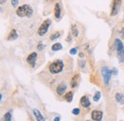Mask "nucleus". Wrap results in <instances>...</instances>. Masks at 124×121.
I'll list each match as a JSON object with an SVG mask.
<instances>
[{
	"mask_svg": "<svg viewBox=\"0 0 124 121\" xmlns=\"http://www.w3.org/2000/svg\"><path fill=\"white\" fill-rule=\"evenodd\" d=\"M88 121H89V120H88Z\"/></svg>",
	"mask_w": 124,
	"mask_h": 121,
	"instance_id": "nucleus-33",
	"label": "nucleus"
},
{
	"mask_svg": "<svg viewBox=\"0 0 124 121\" xmlns=\"http://www.w3.org/2000/svg\"><path fill=\"white\" fill-rule=\"evenodd\" d=\"M3 121H12V114H11V113H5Z\"/></svg>",
	"mask_w": 124,
	"mask_h": 121,
	"instance_id": "nucleus-21",
	"label": "nucleus"
},
{
	"mask_svg": "<svg viewBox=\"0 0 124 121\" xmlns=\"http://www.w3.org/2000/svg\"><path fill=\"white\" fill-rule=\"evenodd\" d=\"M72 36H73V35H72V33L70 32V33H69V35H68V37H67V39H66V40H67V42H71V41H72Z\"/></svg>",
	"mask_w": 124,
	"mask_h": 121,
	"instance_id": "nucleus-27",
	"label": "nucleus"
},
{
	"mask_svg": "<svg viewBox=\"0 0 124 121\" xmlns=\"http://www.w3.org/2000/svg\"><path fill=\"white\" fill-rule=\"evenodd\" d=\"M61 17V6L59 3H55L54 5V18L56 20L60 19Z\"/></svg>",
	"mask_w": 124,
	"mask_h": 121,
	"instance_id": "nucleus-9",
	"label": "nucleus"
},
{
	"mask_svg": "<svg viewBox=\"0 0 124 121\" xmlns=\"http://www.w3.org/2000/svg\"><path fill=\"white\" fill-rule=\"evenodd\" d=\"M101 75H102L104 84L106 86H108L109 83H110V80H111V77L113 76L112 75V71L109 69L108 67H102L101 68Z\"/></svg>",
	"mask_w": 124,
	"mask_h": 121,
	"instance_id": "nucleus-5",
	"label": "nucleus"
},
{
	"mask_svg": "<svg viewBox=\"0 0 124 121\" xmlns=\"http://www.w3.org/2000/svg\"><path fill=\"white\" fill-rule=\"evenodd\" d=\"M32 113H33V115L35 116V118H36V120L37 121H45V117L41 114V113H40L39 110H37V109H33Z\"/></svg>",
	"mask_w": 124,
	"mask_h": 121,
	"instance_id": "nucleus-11",
	"label": "nucleus"
},
{
	"mask_svg": "<svg viewBox=\"0 0 124 121\" xmlns=\"http://www.w3.org/2000/svg\"><path fill=\"white\" fill-rule=\"evenodd\" d=\"M36 60H37V53H35V52L31 53L28 55V57H27V63L30 65L31 68H34L35 67Z\"/></svg>",
	"mask_w": 124,
	"mask_h": 121,
	"instance_id": "nucleus-7",
	"label": "nucleus"
},
{
	"mask_svg": "<svg viewBox=\"0 0 124 121\" xmlns=\"http://www.w3.org/2000/svg\"><path fill=\"white\" fill-rule=\"evenodd\" d=\"M71 33H72V35H73V37L74 38H77L78 36V34H79V30L78 29V26L76 25V24H73L72 25V28H71Z\"/></svg>",
	"mask_w": 124,
	"mask_h": 121,
	"instance_id": "nucleus-15",
	"label": "nucleus"
},
{
	"mask_svg": "<svg viewBox=\"0 0 124 121\" xmlns=\"http://www.w3.org/2000/svg\"><path fill=\"white\" fill-rule=\"evenodd\" d=\"M119 34L124 38V29H121V30H119Z\"/></svg>",
	"mask_w": 124,
	"mask_h": 121,
	"instance_id": "nucleus-29",
	"label": "nucleus"
},
{
	"mask_svg": "<svg viewBox=\"0 0 124 121\" xmlns=\"http://www.w3.org/2000/svg\"><path fill=\"white\" fill-rule=\"evenodd\" d=\"M115 46H116V56L117 59L119 61V63H123L124 62V45L122 41L119 38H116L115 39Z\"/></svg>",
	"mask_w": 124,
	"mask_h": 121,
	"instance_id": "nucleus-2",
	"label": "nucleus"
},
{
	"mask_svg": "<svg viewBox=\"0 0 124 121\" xmlns=\"http://www.w3.org/2000/svg\"><path fill=\"white\" fill-rule=\"evenodd\" d=\"M72 113H73V114H75V115H78V114L80 113V110H79L78 108H76V109H74V110L72 111Z\"/></svg>",
	"mask_w": 124,
	"mask_h": 121,
	"instance_id": "nucleus-23",
	"label": "nucleus"
},
{
	"mask_svg": "<svg viewBox=\"0 0 124 121\" xmlns=\"http://www.w3.org/2000/svg\"><path fill=\"white\" fill-rule=\"evenodd\" d=\"M116 100L117 103L123 105L124 104V94L123 93H120V92L116 93Z\"/></svg>",
	"mask_w": 124,
	"mask_h": 121,
	"instance_id": "nucleus-16",
	"label": "nucleus"
},
{
	"mask_svg": "<svg viewBox=\"0 0 124 121\" xmlns=\"http://www.w3.org/2000/svg\"><path fill=\"white\" fill-rule=\"evenodd\" d=\"M64 68V63L63 61L58 59V60L54 61L53 63H51V65L49 66V71L51 72V74L53 75H57L59 73H61L62 70Z\"/></svg>",
	"mask_w": 124,
	"mask_h": 121,
	"instance_id": "nucleus-3",
	"label": "nucleus"
},
{
	"mask_svg": "<svg viewBox=\"0 0 124 121\" xmlns=\"http://www.w3.org/2000/svg\"><path fill=\"white\" fill-rule=\"evenodd\" d=\"M79 84V76L78 75H75L72 78V82H71V87L72 88H76L78 87Z\"/></svg>",
	"mask_w": 124,
	"mask_h": 121,
	"instance_id": "nucleus-14",
	"label": "nucleus"
},
{
	"mask_svg": "<svg viewBox=\"0 0 124 121\" xmlns=\"http://www.w3.org/2000/svg\"><path fill=\"white\" fill-rule=\"evenodd\" d=\"M6 2H7V0H1V1H0L1 5H3V4H4V3H6Z\"/></svg>",
	"mask_w": 124,
	"mask_h": 121,
	"instance_id": "nucleus-31",
	"label": "nucleus"
},
{
	"mask_svg": "<svg viewBox=\"0 0 124 121\" xmlns=\"http://www.w3.org/2000/svg\"><path fill=\"white\" fill-rule=\"evenodd\" d=\"M32 8L28 4L21 5L16 9V15L19 17H31L32 15Z\"/></svg>",
	"mask_w": 124,
	"mask_h": 121,
	"instance_id": "nucleus-1",
	"label": "nucleus"
},
{
	"mask_svg": "<svg viewBox=\"0 0 124 121\" xmlns=\"http://www.w3.org/2000/svg\"><path fill=\"white\" fill-rule=\"evenodd\" d=\"M54 121H60V117H59V116H55Z\"/></svg>",
	"mask_w": 124,
	"mask_h": 121,
	"instance_id": "nucleus-30",
	"label": "nucleus"
},
{
	"mask_svg": "<svg viewBox=\"0 0 124 121\" xmlns=\"http://www.w3.org/2000/svg\"><path fill=\"white\" fill-rule=\"evenodd\" d=\"M51 24H52V20H51V19H46V20H44L43 23H42V24L40 25V27L38 28V30H37L38 35H40V36L45 35L47 32H48V30H49Z\"/></svg>",
	"mask_w": 124,
	"mask_h": 121,
	"instance_id": "nucleus-4",
	"label": "nucleus"
},
{
	"mask_svg": "<svg viewBox=\"0 0 124 121\" xmlns=\"http://www.w3.org/2000/svg\"><path fill=\"white\" fill-rule=\"evenodd\" d=\"M17 38H18L17 31H16V30L13 29V30L10 31L9 35H8V40H9V41H12V40H16Z\"/></svg>",
	"mask_w": 124,
	"mask_h": 121,
	"instance_id": "nucleus-13",
	"label": "nucleus"
},
{
	"mask_svg": "<svg viewBox=\"0 0 124 121\" xmlns=\"http://www.w3.org/2000/svg\"><path fill=\"white\" fill-rule=\"evenodd\" d=\"M62 49V44L61 43H54L52 46V51L53 52H58Z\"/></svg>",
	"mask_w": 124,
	"mask_h": 121,
	"instance_id": "nucleus-18",
	"label": "nucleus"
},
{
	"mask_svg": "<svg viewBox=\"0 0 124 121\" xmlns=\"http://www.w3.org/2000/svg\"><path fill=\"white\" fill-rule=\"evenodd\" d=\"M78 55H79V57H80V58H81V57H83V56H84V54H83V53H79V54H78Z\"/></svg>",
	"mask_w": 124,
	"mask_h": 121,
	"instance_id": "nucleus-32",
	"label": "nucleus"
},
{
	"mask_svg": "<svg viewBox=\"0 0 124 121\" xmlns=\"http://www.w3.org/2000/svg\"><path fill=\"white\" fill-rule=\"evenodd\" d=\"M18 2H19V0H11L12 6H13L14 8H16V7H17V5H18Z\"/></svg>",
	"mask_w": 124,
	"mask_h": 121,
	"instance_id": "nucleus-24",
	"label": "nucleus"
},
{
	"mask_svg": "<svg viewBox=\"0 0 124 121\" xmlns=\"http://www.w3.org/2000/svg\"><path fill=\"white\" fill-rule=\"evenodd\" d=\"M100 97H101V93H100V91H96L95 93H94V95H93V101H95V102H97L99 99H100Z\"/></svg>",
	"mask_w": 124,
	"mask_h": 121,
	"instance_id": "nucleus-20",
	"label": "nucleus"
},
{
	"mask_svg": "<svg viewBox=\"0 0 124 121\" xmlns=\"http://www.w3.org/2000/svg\"><path fill=\"white\" fill-rule=\"evenodd\" d=\"M91 116L93 121H101L103 117V113L98 110H93L91 113Z\"/></svg>",
	"mask_w": 124,
	"mask_h": 121,
	"instance_id": "nucleus-8",
	"label": "nucleus"
},
{
	"mask_svg": "<svg viewBox=\"0 0 124 121\" xmlns=\"http://www.w3.org/2000/svg\"><path fill=\"white\" fill-rule=\"evenodd\" d=\"M78 65H79V67H80V68H85L86 61H85V60H80V61H79V63H78Z\"/></svg>",
	"mask_w": 124,
	"mask_h": 121,
	"instance_id": "nucleus-25",
	"label": "nucleus"
},
{
	"mask_svg": "<svg viewBox=\"0 0 124 121\" xmlns=\"http://www.w3.org/2000/svg\"><path fill=\"white\" fill-rule=\"evenodd\" d=\"M66 89H67L66 84H65V83H60V84L57 86V88H56V92H57V94H58V95H62V94L66 91Z\"/></svg>",
	"mask_w": 124,
	"mask_h": 121,
	"instance_id": "nucleus-12",
	"label": "nucleus"
},
{
	"mask_svg": "<svg viewBox=\"0 0 124 121\" xmlns=\"http://www.w3.org/2000/svg\"><path fill=\"white\" fill-rule=\"evenodd\" d=\"M121 2H122L121 0H113L112 5H111V13H110L111 16H115L118 14L120 6H121Z\"/></svg>",
	"mask_w": 124,
	"mask_h": 121,
	"instance_id": "nucleus-6",
	"label": "nucleus"
},
{
	"mask_svg": "<svg viewBox=\"0 0 124 121\" xmlns=\"http://www.w3.org/2000/svg\"><path fill=\"white\" fill-rule=\"evenodd\" d=\"M111 71H112V75H114V76H116L117 75V71H116V68H113Z\"/></svg>",
	"mask_w": 124,
	"mask_h": 121,
	"instance_id": "nucleus-28",
	"label": "nucleus"
},
{
	"mask_svg": "<svg viewBox=\"0 0 124 121\" xmlns=\"http://www.w3.org/2000/svg\"><path fill=\"white\" fill-rule=\"evenodd\" d=\"M80 104L81 106L84 107V108H89L91 105V102H90V99L87 95H83L81 98H80Z\"/></svg>",
	"mask_w": 124,
	"mask_h": 121,
	"instance_id": "nucleus-10",
	"label": "nucleus"
},
{
	"mask_svg": "<svg viewBox=\"0 0 124 121\" xmlns=\"http://www.w3.org/2000/svg\"><path fill=\"white\" fill-rule=\"evenodd\" d=\"M59 36H60V32H59V31H55V32H54L53 34H51L50 39H51V40H55V39H57Z\"/></svg>",
	"mask_w": 124,
	"mask_h": 121,
	"instance_id": "nucleus-19",
	"label": "nucleus"
},
{
	"mask_svg": "<svg viewBox=\"0 0 124 121\" xmlns=\"http://www.w3.org/2000/svg\"><path fill=\"white\" fill-rule=\"evenodd\" d=\"M44 48H45V46L43 45L42 43H38V45H37V50L38 51H43Z\"/></svg>",
	"mask_w": 124,
	"mask_h": 121,
	"instance_id": "nucleus-26",
	"label": "nucleus"
},
{
	"mask_svg": "<svg viewBox=\"0 0 124 121\" xmlns=\"http://www.w3.org/2000/svg\"><path fill=\"white\" fill-rule=\"evenodd\" d=\"M73 97H74V92H73V91H68V92L65 94V96H64L65 100H66L67 102H69V103L73 101Z\"/></svg>",
	"mask_w": 124,
	"mask_h": 121,
	"instance_id": "nucleus-17",
	"label": "nucleus"
},
{
	"mask_svg": "<svg viewBox=\"0 0 124 121\" xmlns=\"http://www.w3.org/2000/svg\"><path fill=\"white\" fill-rule=\"evenodd\" d=\"M77 53H78V49H77V48H72V49L70 50V54L75 55V54H77Z\"/></svg>",
	"mask_w": 124,
	"mask_h": 121,
	"instance_id": "nucleus-22",
	"label": "nucleus"
}]
</instances>
